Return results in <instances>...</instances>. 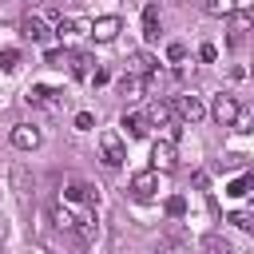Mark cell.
<instances>
[{
    "mask_svg": "<svg viewBox=\"0 0 254 254\" xmlns=\"http://www.w3.org/2000/svg\"><path fill=\"white\" fill-rule=\"evenodd\" d=\"M131 198L135 202H151L155 198V190H159V171H139V175H131Z\"/></svg>",
    "mask_w": 254,
    "mask_h": 254,
    "instance_id": "5",
    "label": "cell"
},
{
    "mask_svg": "<svg viewBox=\"0 0 254 254\" xmlns=\"http://www.w3.org/2000/svg\"><path fill=\"white\" fill-rule=\"evenodd\" d=\"M71 234H75L79 242H91V238L99 234V222H95V214H91V210H79V214H71Z\"/></svg>",
    "mask_w": 254,
    "mask_h": 254,
    "instance_id": "9",
    "label": "cell"
},
{
    "mask_svg": "<svg viewBox=\"0 0 254 254\" xmlns=\"http://www.w3.org/2000/svg\"><path fill=\"white\" fill-rule=\"evenodd\" d=\"M230 222H234L238 230H254V214H250V210H234V214H230Z\"/></svg>",
    "mask_w": 254,
    "mask_h": 254,
    "instance_id": "23",
    "label": "cell"
},
{
    "mask_svg": "<svg viewBox=\"0 0 254 254\" xmlns=\"http://www.w3.org/2000/svg\"><path fill=\"white\" fill-rule=\"evenodd\" d=\"M24 99L36 103V107H60V91L48 87V83H32V87L24 91Z\"/></svg>",
    "mask_w": 254,
    "mask_h": 254,
    "instance_id": "10",
    "label": "cell"
},
{
    "mask_svg": "<svg viewBox=\"0 0 254 254\" xmlns=\"http://www.w3.org/2000/svg\"><path fill=\"white\" fill-rule=\"evenodd\" d=\"M226 194H230V198H246V194H250V175H242V179H234V183L226 187Z\"/></svg>",
    "mask_w": 254,
    "mask_h": 254,
    "instance_id": "20",
    "label": "cell"
},
{
    "mask_svg": "<svg viewBox=\"0 0 254 254\" xmlns=\"http://www.w3.org/2000/svg\"><path fill=\"white\" fill-rule=\"evenodd\" d=\"M143 40H147V44L159 40V4H147V8H143Z\"/></svg>",
    "mask_w": 254,
    "mask_h": 254,
    "instance_id": "16",
    "label": "cell"
},
{
    "mask_svg": "<svg viewBox=\"0 0 254 254\" xmlns=\"http://www.w3.org/2000/svg\"><path fill=\"white\" fill-rule=\"evenodd\" d=\"M147 127H151V123H147V115H139V111H127V115H123V131H127L131 139H143V135H147Z\"/></svg>",
    "mask_w": 254,
    "mask_h": 254,
    "instance_id": "17",
    "label": "cell"
},
{
    "mask_svg": "<svg viewBox=\"0 0 254 254\" xmlns=\"http://www.w3.org/2000/svg\"><path fill=\"white\" fill-rule=\"evenodd\" d=\"M99 155H103V163H107V167H123L127 147H123L119 131H99Z\"/></svg>",
    "mask_w": 254,
    "mask_h": 254,
    "instance_id": "4",
    "label": "cell"
},
{
    "mask_svg": "<svg viewBox=\"0 0 254 254\" xmlns=\"http://www.w3.org/2000/svg\"><path fill=\"white\" fill-rule=\"evenodd\" d=\"M20 32H24L32 44H48V40H52V32H48V24H44L40 16H24V20H20Z\"/></svg>",
    "mask_w": 254,
    "mask_h": 254,
    "instance_id": "11",
    "label": "cell"
},
{
    "mask_svg": "<svg viewBox=\"0 0 254 254\" xmlns=\"http://www.w3.org/2000/svg\"><path fill=\"white\" fill-rule=\"evenodd\" d=\"M155 67H159V60H155L151 52H135V56L127 60V71H131V75H143V79L155 75Z\"/></svg>",
    "mask_w": 254,
    "mask_h": 254,
    "instance_id": "12",
    "label": "cell"
},
{
    "mask_svg": "<svg viewBox=\"0 0 254 254\" xmlns=\"http://www.w3.org/2000/svg\"><path fill=\"white\" fill-rule=\"evenodd\" d=\"M87 83H95V87H99V83H107V71H99V67H95V71H91V79H87Z\"/></svg>",
    "mask_w": 254,
    "mask_h": 254,
    "instance_id": "28",
    "label": "cell"
},
{
    "mask_svg": "<svg viewBox=\"0 0 254 254\" xmlns=\"http://www.w3.org/2000/svg\"><path fill=\"white\" fill-rule=\"evenodd\" d=\"M238 111H242V103L234 99V95H214V107H210V115H214V123L218 127H234V119H238Z\"/></svg>",
    "mask_w": 254,
    "mask_h": 254,
    "instance_id": "6",
    "label": "cell"
},
{
    "mask_svg": "<svg viewBox=\"0 0 254 254\" xmlns=\"http://www.w3.org/2000/svg\"><path fill=\"white\" fill-rule=\"evenodd\" d=\"M143 87H147L143 75H131V71L119 75V95H123V99H143Z\"/></svg>",
    "mask_w": 254,
    "mask_h": 254,
    "instance_id": "14",
    "label": "cell"
},
{
    "mask_svg": "<svg viewBox=\"0 0 254 254\" xmlns=\"http://www.w3.org/2000/svg\"><path fill=\"white\" fill-rule=\"evenodd\" d=\"M198 60H202V64H214V60H218V48H214V44H202V48H198Z\"/></svg>",
    "mask_w": 254,
    "mask_h": 254,
    "instance_id": "26",
    "label": "cell"
},
{
    "mask_svg": "<svg viewBox=\"0 0 254 254\" xmlns=\"http://www.w3.org/2000/svg\"><path fill=\"white\" fill-rule=\"evenodd\" d=\"M167 60H171V64L187 60V48H183V44H167Z\"/></svg>",
    "mask_w": 254,
    "mask_h": 254,
    "instance_id": "25",
    "label": "cell"
},
{
    "mask_svg": "<svg viewBox=\"0 0 254 254\" xmlns=\"http://www.w3.org/2000/svg\"><path fill=\"white\" fill-rule=\"evenodd\" d=\"M0 254H4V246H0Z\"/></svg>",
    "mask_w": 254,
    "mask_h": 254,
    "instance_id": "29",
    "label": "cell"
},
{
    "mask_svg": "<svg viewBox=\"0 0 254 254\" xmlns=\"http://www.w3.org/2000/svg\"><path fill=\"white\" fill-rule=\"evenodd\" d=\"M143 115H147V123H155V127H167V123H175V111H171V103H167V99H155V103H151Z\"/></svg>",
    "mask_w": 254,
    "mask_h": 254,
    "instance_id": "15",
    "label": "cell"
},
{
    "mask_svg": "<svg viewBox=\"0 0 254 254\" xmlns=\"http://www.w3.org/2000/svg\"><path fill=\"white\" fill-rule=\"evenodd\" d=\"M202 250H206V254H234V250H230V242H226V238H218V234H210V238L202 242Z\"/></svg>",
    "mask_w": 254,
    "mask_h": 254,
    "instance_id": "19",
    "label": "cell"
},
{
    "mask_svg": "<svg viewBox=\"0 0 254 254\" xmlns=\"http://www.w3.org/2000/svg\"><path fill=\"white\" fill-rule=\"evenodd\" d=\"M60 198H64L67 206H91V202H99V187H91V183H83V179H64Z\"/></svg>",
    "mask_w": 254,
    "mask_h": 254,
    "instance_id": "1",
    "label": "cell"
},
{
    "mask_svg": "<svg viewBox=\"0 0 254 254\" xmlns=\"http://www.w3.org/2000/svg\"><path fill=\"white\" fill-rule=\"evenodd\" d=\"M44 60H48V67H64V64H67V52H60V48H48V56H44Z\"/></svg>",
    "mask_w": 254,
    "mask_h": 254,
    "instance_id": "24",
    "label": "cell"
},
{
    "mask_svg": "<svg viewBox=\"0 0 254 254\" xmlns=\"http://www.w3.org/2000/svg\"><path fill=\"white\" fill-rule=\"evenodd\" d=\"M202 8H206V16H230L234 8H238V0H202Z\"/></svg>",
    "mask_w": 254,
    "mask_h": 254,
    "instance_id": "18",
    "label": "cell"
},
{
    "mask_svg": "<svg viewBox=\"0 0 254 254\" xmlns=\"http://www.w3.org/2000/svg\"><path fill=\"white\" fill-rule=\"evenodd\" d=\"M119 16H99V20H91V28H87V36L91 40H99V44H111L115 36H119Z\"/></svg>",
    "mask_w": 254,
    "mask_h": 254,
    "instance_id": "8",
    "label": "cell"
},
{
    "mask_svg": "<svg viewBox=\"0 0 254 254\" xmlns=\"http://www.w3.org/2000/svg\"><path fill=\"white\" fill-rule=\"evenodd\" d=\"M40 143H44L40 127H32V123H16V127H12V147H16V151H36Z\"/></svg>",
    "mask_w": 254,
    "mask_h": 254,
    "instance_id": "7",
    "label": "cell"
},
{
    "mask_svg": "<svg viewBox=\"0 0 254 254\" xmlns=\"http://www.w3.org/2000/svg\"><path fill=\"white\" fill-rule=\"evenodd\" d=\"M67 67H71V75H75V79H91L95 60H91L87 52H71V56H67Z\"/></svg>",
    "mask_w": 254,
    "mask_h": 254,
    "instance_id": "13",
    "label": "cell"
},
{
    "mask_svg": "<svg viewBox=\"0 0 254 254\" xmlns=\"http://www.w3.org/2000/svg\"><path fill=\"white\" fill-rule=\"evenodd\" d=\"M167 214H171V218H183V214H187V198H183V194H171V198H167Z\"/></svg>",
    "mask_w": 254,
    "mask_h": 254,
    "instance_id": "22",
    "label": "cell"
},
{
    "mask_svg": "<svg viewBox=\"0 0 254 254\" xmlns=\"http://www.w3.org/2000/svg\"><path fill=\"white\" fill-rule=\"evenodd\" d=\"M175 163H179V143H175V135L155 139V147H151V171H175Z\"/></svg>",
    "mask_w": 254,
    "mask_h": 254,
    "instance_id": "3",
    "label": "cell"
},
{
    "mask_svg": "<svg viewBox=\"0 0 254 254\" xmlns=\"http://www.w3.org/2000/svg\"><path fill=\"white\" fill-rule=\"evenodd\" d=\"M171 111H175V119H183V123H198V119L206 115V107H202V99H198L194 91L175 95V99H171Z\"/></svg>",
    "mask_w": 254,
    "mask_h": 254,
    "instance_id": "2",
    "label": "cell"
},
{
    "mask_svg": "<svg viewBox=\"0 0 254 254\" xmlns=\"http://www.w3.org/2000/svg\"><path fill=\"white\" fill-rule=\"evenodd\" d=\"M0 67H4V71H16V67H20V52H16V48H0Z\"/></svg>",
    "mask_w": 254,
    "mask_h": 254,
    "instance_id": "21",
    "label": "cell"
},
{
    "mask_svg": "<svg viewBox=\"0 0 254 254\" xmlns=\"http://www.w3.org/2000/svg\"><path fill=\"white\" fill-rule=\"evenodd\" d=\"M75 127H79V131H91V127H95L91 111H79V115H75Z\"/></svg>",
    "mask_w": 254,
    "mask_h": 254,
    "instance_id": "27",
    "label": "cell"
}]
</instances>
